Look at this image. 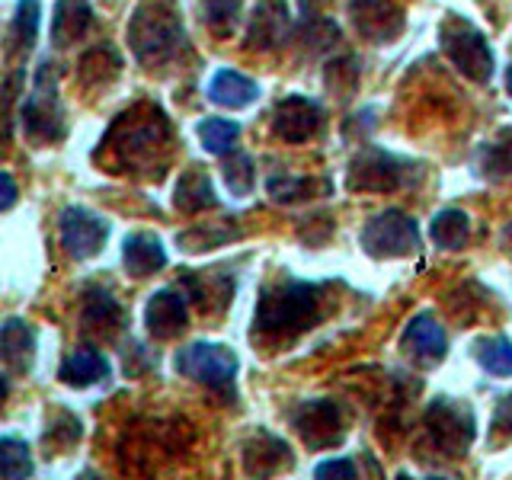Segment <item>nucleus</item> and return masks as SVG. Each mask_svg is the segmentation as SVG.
Instances as JSON below:
<instances>
[{"instance_id": "4be33fe9", "label": "nucleus", "mask_w": 512, "mask_h": 480, "mask_svg": "<svg viewBox=\"0 0 512 480\" xmlns=\"http://www.w3.org/2000/svg\"><path fill=\"white\" fill-rule=\"evenodd\" d=\"M474 164H477V173L484 176V180H503V176L512 173V125L500 128L496 138L480 144Z\"/></svg>"}, {"instance_id": "412c9836", "label": "nucleus", "mask_w": 512, "mask_h": 480, "mask_svg": "<svg viewBox=\"0 0 512 480\" xmlns=\"http://www.w3.org/2000/svg\"><path fill=\"white\" fill-rule=\"evenodd\" d=\"M106 375H109V362L103 352H96V349H74L58 368V378L68 384V388H93V384H100Z\"/></svg>"}, {"instance_id": "cd10ccee", "label": "nucleus", "mask_w": 512, "mask_h": 480, "mask_svg": "<svg viewBox=\"0 0 512 480\" xmlns=\"http://www.w3.org/2000/svg\"><path fill=\"white\" fill-rule=\"evenodd\" d=\"M269 196L276 202H301V199H314V196H327L330 180H308V176H272L266 183Z\"/></svg>"}, {"instance_id": "9b49d317", "label": "nucleus", "mask_w": 512, "mask_h": 480, "mask_svg": "<svg viewBox=\"0 0 512 480\" xmlns=\"http://www.w3.org/2000/svg\"><path fill=\"white\" fill-rule=\"evenodd\" d=\"M320 125H324V109H320V103L311 100V96L292 93L272 109V132L288 144L311 141L320 132Z\"/></svg>"}, {"instance_id": "c756f323", "label": "nucleus", "mask_w": 512, "mask_h": 480, "mask_svg": "<svg viewBox=\"0 0 512 480\" xmlns=\"http://www.w3.org/2000/svg\"><path fill=\"white\" fill-rule=\"evenodd\" d=\"M196 132L208 154H231L240 138V125L231 119H202Z\"/></svg>"}, {"instance_id": "20e7f679", "label": "nucleus", "mask_w": 512, "mask_h": 480, "mask_svg": "<svg viewBox=\"0 0 512 480\" xmlns=\"http://www.w3.org/2000/svg\"><path fill=\"white\" fill-rule=\"evenodd\" d=\"M20 116H23V132L32 144H55L64 138V132H68L64 106L58 96V77L48 61L39 64L36 80H32V90L26 96Z\"/></svg>"}, {"instance_id": "f257e3e1", "label": "nucleus", "mask_w": 512, "mask_h": 480, "mask_svg": "<svg viewBox=\"0 0 512 480\" xmlns=\"http://www.w3.org/2000/svg\"><path fill=\"white\" fill-rule=\"evenodd\" d=\"M320 304H324V285L279 279L263 288L253 311V333L263 340H295L298 333L311 330L320 320Z\"/></svg>"}, {"instance_id": "9d476101", "label": "nucleus", "mask_w": 512, "mask_h": 480, "mask_svg": "<svg viewBox=\"0 0 512 480\" xmlns=\"http://www.w3.org/2000/svg\"><path fill=\"white\" fill-rule=\"evenodd\" d=\"M58 228H61V244L74 260H90V256L103 250L109 237V224L84 205L64 208L58 218Z\"/></svg>"}, {"instance_id": "7ed1b4c3", "label": "nucleus", "mask_w": 512, "mask_h": 480, "mask_svg": "<svg viewBox=\"0 0 512 480\" xmlns=\"http://www.w3.org/2000/svg\"><path fill=\"white\" fill-rule=\"evenodd\" d=\"M170 141L167 116L157 106H141L132 112H122L116 125L109 128L106 144L116 151V160L122 167H151L157 148H164Z\"/></svg>"}, {"instance_id": "4468645a", "label": "nucleus", "mask_w": 512, "mask_h": 480, "mask_svg": "<svg viewBox=\"0 0 512 480\" xmlns=\"http://www.w3.org/2000/svg\"><path fill=\"white\" fill-rule=\"evenodd\" d=\"M404 346H407L410 356H416L420 362L436 365L445 359V352H448V336L432 314H416L404 330Z\"/></svg>"}, {"instance_id": "f8f14e48", "label": "nucleus", "mask_w": 512, "mask_h": 480, "mask_svg": "<svg viewBox=\"0 0 512 480\" xmlns=\"http://www.w3.org/2000/svg\"><path fill=\"white\" fill-rule=\"evenodd\" d=\"M295 429L308 448H333L346 436L340 407L333 400H308V404H301L295 413Z\"/></svg>"}, {"instance_id": "39448f33", "label": "nucleus", "mask_w": 512, "mask_h": 480, "mask_svg": "<svg viewBox=\"0 0 512 480\" xmlns=\"http://www.w3.org/2000/svg\"><path fill=\"white\" fill-rule=\"evenodd\" d=\"M439 42H442V52L448 55V61H452L464 77L474 80V84H490L493 52L487 45V36L471 20L448 13L439 26Z\"/></svg>"}, {"instance_id": "f704fd0d", "label": "nucleus", "mask_w": 512, "mask_h": 480, "mask_svg": "<svg viewBox=\"0 0 512 480\" xmlns=\"http://www.w3.org/2000/svg\"><path fill=\"white\" fill-rule=\"evenodd\" d=\"M493 432L512 442V394H503L500 404L493 410Z\"/></svg>"}, {"instance_id": "2eb2a0df", "label": "nucleus", "mask_w": 512, "mask_h": 480, "mask_svg": "<svg viewBox=\"0 0 512 480\" xmlns=\"http://www.w3.org/2000/svg\"><path fill=\"white\" fill-rule=\"evenodd\" d=\"M0 356H4V365L10 372L26 375L32 362H36V330L26 320L10 317L4 330H0Z\"/></svg>"}, {"instance_id": "473e14b6", "label": "nucleus", "mask_w": 512, "mask_h": 480, "mask_svg": "<svg viewBox=\"0 0 512 480\" xmlns=\"http://www.w3.org/2000/svg\"><path fill=\"white\" fill-rule=\"evenodd\" d=\"M224 183L234 192V196H250L253 192V183H256V173H253V157L250 154H240V151H231V157L224 160Z\"/></svg>"}, {"instance_id": "7c9ffc66", "label": "nucleus", "mask_w": 512, "mask_h": 480, "mask_svg": "<svg viewBox=\"0 0 512 480\" xmlns=\"http://www.w3.org/2000/svg\"><path fill=\"white\" fill-rule=\"evenodd\" d=\"M0 474L7 480L16 477H29L32 474V458H29V445L16 436L0 439Z\"/></svg>"}, {"instance_id": "2f4dec72", "label": "nucleus", "mask_w": 512, "mask_h": 480, "mask_svg": "<svg viewBox=\"0 0 512 480\" xmlns=\"http://www.w3.org/2000/svg\"><path fill=\"white\" fill-rule=\"evenodd\" d=\"M199 4H202L208 29L218 32V36H231L237 20H240V7H244V0H199Z\"/></svg>"}, {"instance_id": "0eeeda50", "label": "nucleus", "mask_w": 512, "mask_h": 480, "mask_svg": "<svg viewBox=\"0 0 512 480\" xmlns=\"http://www.w3.org/2000/svg\"><path fill=\"white\" fill-rule=\"evenodd\" d=\"M362 250L375 260H400L420 250V228L410 215L400 208H388V212L375 215L362 228Z\"/></svg>"}, {"instance_id": "6e6552de", "label": "nucleus", "mask_w": 512, "mask_h": 480, "mask_svg": "<svg viewBox=\"0 0 512 480\" xmlns=\"http://www.w3.org/2000/svg\"><path fill=\"white\" fill-rule=\"evenodd\" d=\"M410 173H413L410 160L381 148H365L352 157L346 186L352 192H394L410 186Z\"/></svg>"}, {"instance_id": "c9c22d12", "label": "nucleus", "mask_w": 512, "mask_h": 480, "mask_svg": "<svg viewBox=\"0 0 512 480\" xmlns=\"http://www.w3.org/2000/svg\"><path fill=\"white\" fill-rule=\"evenodd\" d=\"M0 183H4V199H0V212H10L16 205V183H13V173L4 170L0 173Z\"/></svg>"}, {"instance_id": "72a5a7b5", "label": "nucleus", "mask_w": 512, "mask_h": 480, "mask_svg": "<svg viewBox=\"0 0 512 480\" xmlns=\"http://www.w3.org/2000/svg\"><path fill=\"white\" fill-rule=\"evenodd\" d=\"M314 477L327 480V477H340V480H349L356 477V464H352L349 458H330V461H320L314 468Z\"/></svg>"}, {"instance_id": "bb28decb", "label": "nucleus", "mask_w": 512, "mask_h": 480, "mask_svg": "<svg viewBox=\"0 0 512 480\" xmlns=\"http://www.w3.org/2000/svg\"><path fill=\"white\" fill-rule=\"evenodd\" d=\"M285 10L279 4H260L253 13V23H250V45L253 48H272L276 42H282L285 36Z\"/></svg>"}, {"instance_id": "5701e85b", "label": "nucleus", "mask_w": 512, "mask_h": 480, "mask_svg": "<svg viewBox=\"0 0 512 480\" xmlns=\"http://www.w3.org/2000/svg\"><path fill=\"white\" fill-rule=\"evenodd\" d=\"M237 237H240V228L224 218V221H205V224H196V228L183 231L176 237V244H180L186 253H202V250H215V247L231 244Z\"/></svg>"}, {"instance_id": "aec40b11", "label": "nucleus", "mask_w": 512, "mask_h": 480, "mask_svg": "<svg viewBox=\"0 0 512 480\" xmlns=\"http://www.w3.org/2000/svg\"><path fill=\"white\" fill-rule=\"evenodd\" d=\"M93 26V7L90 0H58L52 13V39L55 45H74L84 39Z\"/></svg>"}, {"instance_id": "1a4fd4ad", "label": "nucleus", "mask_w": 512, "mask_h": 480, "mask_svg": "<svg viewBox=\"0 0 512 480\" xmlns=\"http://www.w3.org/2000/svg\"><path fill=\"white\" fill-rule=\"evenodd\" d=\"M426 429L432 442L448 455H464L474 442V413L468 404L452 397H439L436 404L426 410Z\"/></svg>"}, {"instance_id": "393cba45", "label": "nucleus", "mask_w": 512, "mask_h": 480, "mask_svg": "<svg viewBox=\"0 0 512 480\" xmlns=\"http://www.w3.org/2000/svg\"><path fill=\"white\" fill-rule=\"evenodd\" d=\"M84 324L90 330H119L122 304L106 288H87L84 292Z\"/></svg>"}, {"instance_id": "a878e982", "label": "nucleus", "mask_w": 512, "mask_h": 480, "mask_svg": "<svg viewBox=\"0 0 512 480\" xmlns=\"http://www.w3.org/2000/svg\"><path fill=\"white\" fill-rule=\"evenodd\" d=\"M39 20H42V10H39V0H20L16 4V13L10 20V55L13 52H29L32 42L39 36Z\"/></svg>"}, {"instance_id": "4c0bfd02", "label": "nucleus", "mask_w": 512, "mask_h": 480, "mask_svg": "<svg viewBox=\"0 0 512 480\" xmlns=\"http://www.w3.org/2000/svg\"><path fill=\"white\" fill-rule=\"evenodd\" d=\"M506 90H509V96H512V64H509V71H506Z\"/></svg>"}, {"instance_id": "ddd939ff", "label": "nucleus", "mask_w": 512, "mask_h": 480, "mask_svg": "<svg viewBox=\"0 0 512 480\" xmlns=\"http://www.w3.org/2000/svg\"><path fill=\"white\" fill-rule=\"evenodd\" d=\"M189 324V308H186V292L183 288H160L144 304V327L154 340H173L180 336Z\"/></svg>"}, {"instance_id": "423d86ee", "label": "nucleus", "mask_w": 512, "mask_h": 480, "mask_svg": "<svg viewBox=\"0 0 512 480\" xmlns=\"http://www.w3.org/2000/svg\"><path fill=\"white\" fill-rule=\"evenodd\" d=\"M176 372L186 375L189 381H199L205 388H212L218 394H228L234 391V378H237V352L231 346H221V343H189L176 352Z\"/></svg>"}, {"instance_id": "dca6fc26", "label": "nucleus", "mask_w": 512, "mask_h": 480, "mask_svg": "<svg viewBox=\"0 0 512 480\" xmlns=\"http://www.w3.org/2000/svg\"><path fill=\"white\" fill-rule=\"evenodd\" d=\"M352 10H356V16H352V20H356V29L372 42H388L404 29V16H400V10L394 4H384V0L352 4Z\"/></svg>"}, {"instance_id": "a211bd4d", "label": "nucleus", "mask_w": 512, "mask_h": 480, "mask_svg": "<svg viewBox=\"0 0 512 480\" xmlns=\"http://www.w3.org/2000/svg\"><path fill=\"white\" fill-rule=\"evenodd\" d=\"M122 263L135 279H144V276H154L157 269L167 266V250H164V244H160V237L138 231V234L125 237Z\"/></svg>"}, {"instance_id": "f03ea898", "label": "nucleus", "mask_w": 512, "mask_h": 480, "mask_svg": "<svg viewBox=\"0 0 512 480\" xmlns=\"http://www.w3.org/2000/svg\"><path fill=\"white\" fill-rule=\"evenodd\" d=\"M128 48L144 68H160L180 58L186 29L176 0H141L128 20Z\"/></svg>"}, {"instance_id": "b1692460", "label": "nucleus", "mask_w": 512, "mask_h": 480, "mask_svg": "<svg viewBox=\"0 0 512 480\" xmlns=\"http://www.w3.org/2000/svg\"><path fill=\"white\" fill-rule=\"evenodd\" d=\"M429 234H432V240H436V247H442V250H461L464 244H468L471 218L464 215L461 208H442V212L432 218Z\"/></svg>"}, {"instance_id": "6ab92c4d", "label": "nucleus", "mask_w": 512, "mask_h": 480, "mask_svg": "<svg viewBox=\"0 0 512 480\" xmlns=\"http://www.w3.org/2000/svg\"><path fill=\"white\" fill-rule=\"evenodd\" d=\"M173 205H176V212H183V215H199L205 208L218 205L215 186L202 167H189L180 173V180H176V189H173Z\"/></svg>"}, {"instance_id": "58836bf2", "label": "nucleus", "mask_w": 512, "mask_h": 480, "mask_svg": "<svg viewBox=\"0 0 512 480\" xmlns=\"http://www.w3.org/2000/svg\"><path fill=\"white\" fill-rule=\"evenodd\" d=\"M352 4H368V0H352Z\"/></svg>"}, {"instance_id": "f3484780", "label": "nucleus", "mask_w": 512, "mask_h": 480, "mask_svg": "<svg viewBox=\"0 0 512 480\" xmlns=\"http://www.w3.org/2000/svg\"><path fill=\"white\" fill-rule=\"evenodd\" d=\"M256 96H260L256 80H250L247 74H240L234 68H221V71H215L212 80H208V100L215 106L247 109L250 103H256Z\"/></svg>"}, {"instance_id": "c85d7f7f", "label": "nucleus", "mask_w": 512, "mask_h": 480, "mask_svg": "<svg viewBox=\"0 0 512 480\" xmlns=\"http://www.w3.org/2000/svg\"><path fill=\"white\" fill-rule=\"evenodd\" d=\"M474 359L480 368L496 378H512V340L506 336H487L474 343Z\"/></svg>"}, {"instance_id": "e433bc0d", "label": "nucleus", "mask_w": 512, "mask_h": 480, "mask_svg": "<svg viewBox=\"0 0 512 480\" xmlns=\"http://www.w3.org/2000/svg\"><path fill=\"white\" fill-rule=\"evenodd\" d=\"M503 244H506V247L512 250V224H509V228L503 231Z\"/></svg>"}]
</instances>
